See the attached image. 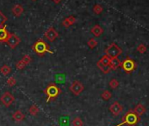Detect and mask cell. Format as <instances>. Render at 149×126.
Here are the masks:
<instances>
[{
  "label": "cell",
  "instance_id": "1",
  "mask_svg": "<svg viewBox=\"0 0 149 126\" xmlns=\"http://www.w3.org/2000/svg\"><path fill=\"white\" fill-rule=\"evenodd\" d=\"M140 121V116H139L133 110H128L127 113L123 116L122 122L120 123L117 124L116 126H123V125H128V126H135Z\"/></svg>",
  "mask_w": 149,
  "mask_h": 126
},
{
  "label": "cell",
  "instance_id": "2",
  "mask_svg": "<svg viewBox=\"0 0 149 126\" xmlns=\"http://www.w3.org/2000/svg\"><path fill=\"white\" fill-rule=\"evenodd\" d=\"M33 50L39 55L42 56L44 55L46 53H54L51 50H50V47L43 40H37L34 45L33 46Z\"/></svg>",
  "mask_w": 149,
  "mask_h": 126
},
{
  "label": "cell",
  "instance_id": "3",
  "mask_svg": "<svg viewBox=\"0 0 149 126\" xmlns=\"http://www.w3.org/2000/svg\"><path fill=\"white\" fill-rule=\"evenodd\" d=\"M44 93L47 94V103L50 102L51 100H54L60 94L62 93V89L60 88L59 87H57L55 84L54 83H50L45 89Z\"/></svg>",
  "mask_w": 149,
  "mask_h": 126
},
{
  "label": "cell",
  "instance_id": "4",
  "mask_svg": "<svg viewBox=\"0 0 149 126\" xmlns=\"http://www.w3.org/2000/svg\"><path fill=\"white\" fill-rule=\"evenodd\" d=\"M105 53L107 56H109L111 59L112 58H117L119 55L122 53V49L119 47L117 44L111 43L109 45V47L105 49Z\"/></svg>",
  "mask_w": 149,
  "mask_h": 126
},
{
  "label": "cell",
  "instance_id": "5",
  "mask_svg": "<svg viewBox=\"0 0 149 126\" xmlns=\"http://www.w3.org/2000/svg\"><path fill=\"white\" fill-rule=\"evenodd\" d=\"M122 68L125 70L126 73L130 74L136 68V63L134 60H133L131 58H126L123 62H122Z\"/></svg>",
  "mask_w": 149,
  "mask_h": 126
},
{
  "label": "cell",
  "instance_id": "6",
  "mask_svg": "<svg viewBox=\"0 0 149 126\" xmlns=\"http://www.w3.org/2000/svg\"><path fill=\"white\" fill-rule=\"evenodd\" d=\"M84 87L81 81H74L71 83V86L69 87V90L75 94V96H79V94L83 91Z\"/></svg>",
  "mask_w": 149,
  "mask_h": 126
},
{
  "label": "cell",
  "instance_id": "7",
  "mask_svg": "<svg viewBox=\"0 0 149 126\" xmlns=\"http://www.w3.org/2000/svg\"><path fill=\"white\" fill-rule=\"evenodd\" d=\"M0 100H1V103L5 106V107H9L10 105H12V103L14 102L15 98L14 97L12 96V94L9 92H5V94H2L1 98H0Z\"/></svg>",
  "mask_w": 149,
  "mask_h": 126
},
{
  "label": "cell",
  "instance_id": "8",
  "mask_svg": "<svg viewBox=\"0 0 149 126\" xmlns=\"http://www.w3.org/2000/svg\"><path fill=\"white\" fill-rule=\"evenodd\" d=\"M110 112L113 115V116H118L119 114H120L122 111H123V110H124V107L119 103L118 102H114L111 106H110Z\"/></svg>",
  "mask_w": 149,
  "mask_h": 126
},
{
  "label": "cell",
  "instance_id": "9",
  "mask_svg": "<svg viewBox=\"0 0 149 126\" xmlns=\"http://www.w3.org/2000/svg\"><path fill=\"white\" fill-rule=\"evenodd\" d=\"M6 43L8 44V46L12 48V49H14L19 43H20V39L14 34H11Z\"/></svg>",
  "mask_w": 149,
  "mask_h": 126
},
{
  "label": "cell",
  "instance_id": "10",
  "mask_svg": "<svg viewBox=\"0 0 149 126\" xmlns=\"http://www.w3.org/2000/svg\"><path fill=\"white\" fill-rule=\"evenodd\" d=\"M45 37L50 41V42H53L58 36H59V34L57 32L54 30V27H50L48 28L46 32H45Z\"/></svg>",
  "mask_w": 149,
  "mask_h": 126
},
{
  "label": "cell",
  "instance_id": "11",
  "mask_svg": "<svg viewBox=\"0 0 149 126\" xmlns=\"http://www.w3.org/2000/svg\"><path fill=\"white\" fill-rule=\"evenodd\" d=\"M11 34L5 29V25L0 27V42H6Z\"/></svg>",
  "mask_w": 149,
  "mask_h": 126
},
{
  "label": "cell",
  "instance_id": "12",
  "mask_svg": "<svg viewBox=\"0 0 149 126\" xmlns=\"http://www.w3.org/2000/svg\"><path fill=\"white\" fill-rule=\"evenodd\" d=\"M122 66V61H120L118 58H112L110 61V67L112 70H116Z\"/></svg>",
  "mask_w": 149,
  "mask_h": 126
},
{
  "label": "cell",
  "instance_id": "13",
  "mask_svg": "<svg viewBox=\"0 0 149 126\" xmlns=\"http://www.w3.org/2000/svg\"><path fill=\"white\" fill-rule=\"evenodd\" d=\"M91 33L95 37H99L103 34L104 33V29L102 28V26H100L99 25H96L92 27L91 29Z\"/></svg>",
  "mask_w": 149,
  "mask_h": 126
},
{
  "label": "cell",
  "instance_id": "14",
  "mask_svg": "<svg viewBox=\"0 0 149 126\" xmlns=\"http://www.w3.org/2000/svg\"><path fill=\"white\" fill-rule=\"evenodd\" d=\"M76 18H75L74 16H69V17L66 18L62 21V25H63L64 27L68 28V27L73 25L76 23Z\"/></svg>",
  "mask_w": 149,
  "mask_h": 126
},
{
  "label": "cell",
  "instance_id": "15",
  "mask_svg": "<svg viewBox=\"0 0 149 126\" xmlns=\"http://www.w3.org/2000/svg\"><path fill=\"white\" fill-rule=\"evenodd\" d=\"M97 66H98V68L104 73V74H109L112 69L111 68V67L110 66H107V65H104L103 63H101L99 60L97 62Z\"/></svg>",
  "mask_w": 149,
  "mask_h": 126
},
{
  "label": "cell",
  "instance_id": "16",
  "mask_svg": "<svg viewBox=\"0 0 149 126\" xmlns=\"http://www.w3.org/2000/svg\"><path fill=\"white\" fill-rule=\"evenodd\" d=\"M133 111L139 116H141L142 115H144L145 114V112H146V108L144 107V105L143 104H141V103H139L138 105H136V107L133 109Z\"/></svg>",
  "mask_w": 149,
  "mask_h": 126
},
{
  "label": "cell",
  "instance_id": "17",
  "mask_svg": "<svg viewBox=\"0 0 149 126\" xmlns=\"http://www.w3.org/2000/svg\"><path fill=\"white\" fill-rule=\"evenodd\" d=\"M23 12H24V9H23L22 5H16L12 8V12L16 17H19L23 13Z\"/></svg>",
  "mask_w": 149,
  "mask_h": 126
},
{
  "label": "cell",
  "instance_id": "18",
  "mask_svg": "<svg viewBox=\"0 0 149 126\" xmlns=\"http://www.w3.org/2000/svg\"><path fill=\"white\" fill-rule=\"evenodd\" d=\"M12 118L14 119V121H16V122H21V121H23L24 120V118H25V115L20 111V110H18V111H16V112H14L13 113V115H12Z\"/></svg>",
  "mask_w": 149,
  "mask_h": 126
},
{
  "label": "cell",
  "instance_id": "19",
  "mask_svg": "<svg viewBox=\"0 0 149 126\" xmlns=\"http://www.w3.org/2000/svg\"><path fill=\"white\" fill-rule=\"evenodd\" d=\"M40 112V109L36 105H32L29 108V113L32 116H36Z\"/></svg>",
  "mask_w": 149,
  "mask_h": 126
},
{
  "label": "cell",
  "instance_id": "20",
  "mask_svg": "<svg viewBox=\"0 0 149 126\" xmlns=\"http://www.w3.org/2000/svg\"><path fill=\"white\" fill-rule=\"evenodd\" d=\"M101 97L104 100V101H108L111 98V93L108 90H104L102 94H101Z\"/></svg>",
  "mask_w": 149,
  "mask_h": 126
},
{
  "label": "cell",
  "instance_id": "21",
  "mask_svg": "<svg viewBox=\"0 0 149 126\" xmlns=\"http://www.w3.org/2000/svg\"><path fill=\"white\" fill-rule=\"evenodd\" d=\"M87 44H88V46H89V48L93 49V48H95V47L98 46V41H97L94 38H91V39H89V40H88Z\"/></svg>",
  "mask_w": 149,
  "mask_h": 126
},
{
  "label": "cell",
  "instance_id": "22",
  "mask_svg": "<svg viewBox=\"0 0 149 126\" xmlns=\"http://www.w3.org/2000/svg\"><path fill=\"white\" fill-rule=\"evenodd\" d=\"M11 68L7 65H4L1 68H0V72H1L4 75H8L11 72Z\"/></svg>",
  "mask_w": 149,
  "mask_h": 126
},
{
  "label": "cell",
  "instance_id": "23",
  "mask_svg": "<svg viewBox=\"0 0 149 126\" xmlns=\"http://www.w3.org/2000/svg\"><path fill=\"white\" fill-rule=\"evenodd\" d=\"M109 86L111 87V88L112 89H116L118 86H119V82L117 79H111L109 82Z\"/></svg>",
  "mask_w": 149,
  "mask_h": 126
},
{
  "label": "cell",
  "instance_id": "24",
  "mask_svg": "<svg viewBox=\"0 0 149 126\" xmlns=\"http://www.w3.org/2000/svg\"><path fill=\"white\" fill-rule=\"evenodd\" d=\"M72 126H83V122L80 117H76L72 121Z\"/></svg>",
  "mask_w": 149,
  "mask_h": 126
},
{
  "label": "cell",
  "instance_id": "25",
  "mask_svg": "<svg viewBox=\"0 0 149 126\" xmlns=\"http://www.w3.org/2000/svg\"><path fill=\"white\" fill-rule=\"evenodd\" d=\"M101 63H103L104 65H107V66H110V61H111V58L109 56H107L106 54L104 56H103L100 60H99Z\"/></svg>",
  "mask_w": 149,
  "mask_h": 126
},
{
  "label": "cell",
  "instance_id": "26",
  "mask_svg": "<svg viewBox=\"0 0 149 126\" xmlns=\"http://www.w3.org/2000/svg\"><path fill=\"white\" fill-rule=\"evenodd\" d=\"M103 11H104V8L101 5H95L93 7V12L96 14H101Z\"/></svg>",
  "mask_w": 149,
  "mask_h": 126
},
{
  "label": "cell",
  "instance_id": "27",
  "mask_svg": "<svg viewBox=\"0 0 149 126\" xmlns=\"http://www.w3.org/2000/svg\"><path fill=\"white\" fill-rule=\"evenodd\" d=\"M6 21H7V17L2 12H0V27L4 26Z\"/></svg>",
  "mask_w": 149,
  "mask_h": 126
},
{
  "label": "cell",
  "instance_id": "28",
  "mask_svg": "<svg viewBox=\"0 0 149 126\" xmlns=\"http://www.w3.org/2000/svg\"><path fill=\"white\" fill-rule=\"evenodd\" d=\"M147 50V47L144 45V44H139L138 47H137V51L139 53H145Z\"/></svg>",
  "mask_w": 149,
  "mask_h": 126
},
{
  "label": "cell",
  "instance_id": "29",
  "mask_svg": "<svg viewBox=\"0 0 149 126\" xmlns=\"http://www.w3.org/2000/svg\"><path fill=\"white\" fill-rule=\"evenodd\" d=\"M25 63L22 61V60H19V61H18L17 63H16V68L17 69H19V70H22L23 68H25Z\"/></svg>",
  "mask_w": 149,
  "mask_h": 126
},
{
  "label": "cell",
  "instance_id": "30",
  "mask_svg": "<svg viewBox=\"0 0 149 126\" xmlns=\"http://www.w3.org/2000/svg\"><path fill=\"white\" fill-rule=\"evenodd\" d=\"M25 65H28L30 62L32 61V59H31V57H30L29 55H27V54H25V55H24V57L22 58V60H21Z\"/></svg>",
  "mask_w": 149,
  "mask_h": 126
},
{
  "label": "cell",
  "instance_id": "31",
  "mask_svg": "<svg viewBox=\"0 0 149 126\" xmlns=\"http://www.w3.org/2000/svg\"><path fill=\"white\" fill-rule=\"evenodd\" d=\"M7 85L9 86V87H13V86H15V84H16V79L14 78V77H10L8 80H7Z\"/></svg>",
  "mask_w": 149,
  "mask_h": 126
},
{
  "label": "cell",
  "instance_id": "32",
  "mask_svg": "<svg viewBox=\"0 0 149 126\" xmlns=\"http://www.w3.org/2000/svg\"><path fill=\"white\" fill-rule=\"evenodd\" d=\"M52 1L55 4H59V3H61L62 2V0H52Z\"/></svg>",
  "mask_w": 149,
  "mask_h": 126
},
{
  "label": "cell",
  "instance_id": "33",
  "mask_svg": "<svg viewBox=\"0 0 149 126\" xmlns=\"http://www.w3.org/2000/svg\"><path fill=\"white\" fill-rule=\"evenodd\" d=\"M33 1H36V0H33Z\"/></svg>",
  "mask_w": 149,
  "mask_h": 126
}]
</instances>
